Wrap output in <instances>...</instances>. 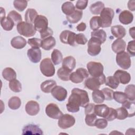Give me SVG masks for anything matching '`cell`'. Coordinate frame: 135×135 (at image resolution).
<instances>
[{"instance_id":"cell-1","label":"cell","mask_w":135,"mask_h":135,"mask_svg":"<svg viewBox=\"0 0 135 135\" xmlns=\"http://www.w3.org/2000/svg\"><path fill=\"white\" fill-rule=\"evenodd\" d=\"M89 102V98L86 91L74 88L71 91L66 107L68 111L70 112H77L80 110V107L85 108Z\"/></svg>"},{"instance_id":"cell-2","label":"cell","mask_w":135,"mask_h":135,"mask_svg":"<svg viewBox=\"0 0 135 135\" xmlns=\"http://www.w3.org/2000/svg\"><path fill=\"white\" fill-rule=\"evenodd\" d=\"M17 31L18 33L26 37L34 36L36 33V30L33 24L26 22H22L16 25Z\"/></svg>"},{"instance_id":"cell-3","label":"cell","mask_w":135,"mask_h":135,"mask_svg":"<svg viewBox=\"0 0 135 135\" xmlns=\"http://www.w3.org/2000/svg\"><path fill=\"white\" fill-rule=\"evenodd\" d=\"M105 80L106 78L103 73L99 77L88 78L84 82V86L91 90L94 91L99 89L100 85L105 83Z\"/></svg>"},{"instance_id":"cell-4","label":"cell","mask_w":135,"mask_h":135,"mask_svg":"<svg viewBox=\"0 0 135 135\" xmlns=\"http://www.w3.org/2000/svg\"><path fill=\"white\" fill-rule=\"evenodd\" d=\"M100 14L101 23V27L103 28L110 27L111 25L112 21L114 16V11L111 8L105 7Z\"/></svg>"},{"instance_id":"cell-5","label":"cell","mask_w":135,"mask_h":135,"mask_svg":"<svg viewBox=\"0 0 135 135\" xmlns=\"http://www.w3.org/2000/svg\"><path fill=\"white\" fill-rule=\"evenodd\" d=\"M40 68L41 73L45 76L51 77L55 74V68L52 60L49 58H45L41 61Z\"/></svg>"},{"instance_id":"cell-6","label":"cell","mask_w":135,"mask_h":135,"mask_svg":"<svg viewBox=\"0 0 135 135\" xmlns=\"http://www.w3.org/2000/svg\"><path fill=\"white\" fill-rule=\"evenodd\" d=\"M116 62L117 64L124 70H128L129 69L131 64L130 56L125 51L117 53L116 56Z\"/></svg>"},{"instance_id":"cell-7","label":"cell","mask_w":135,"mask_h":135,"mask_svg":"<svg viewBox=\"0 0 135 135\" xmlns=\"http://www.w3.org/2000/svg\"><path fill=\"white\" fill-rule=\"evenodd\" d=\"M86 67L89 73L92 77H99L103 73V66L100 62H89L88 63Z\"/></svg>"},{"instance_id":"cell-8","label":"cell","mask_w":135,"mask_h":135,"mask_svg":"<svg viewBox=\"0 0 135 135\" xmlns=\"http://www.w3.org/2000/svg\"><path fill=\"white\" fill-rule=\"evenodd\" d=\"M89 73L88 71L84 68H79L75 72L71 73L70 80L74 83H79L83 82L84 79L89 77Z\"/></svg>"},{"instance_id":"cell-9","label":"cell","mask_w":135,"mask_h":135,"mask_svg":"<svg viewBox=\"0 0 135 135\" xmlns=\"http://www.w3.org/2000/svg\"><path fill=\"white\" fill-rule=\"evenodd\" d=\"M102 43L97 38L91 37L88 43V53L91 56L98 55L101 50V45Z\"/></svg>"},{"instance_id":"cell-10","label":"cell","mask_w":135,"mask_h":135,"mask_svg":"<svg viewBox=\"0 0 135 135\" xmlns=\"http://www.w3.org/2000/svg\"><path fill=\"white\" fill-rule=\"evenodd\" d=\"M45 113L49 117L54 119H59L63 115L58 106L53 103H49L46 105Z\"/></svg>"},{"instance_id":"cell-11","label":"cell","mask_w":135,"mask_h":135,"mask_svg":"<svg viewBox=\"0 0 135 135\" xmlns=\"http://www.w3.org/2000/svg\"><path fill=\"white\" fill-rule=\"evenodd\" d=\"M75 122V118L69 114H63L58 121V126L63 129H66L72 127Z\"/></svg>"},{"instance_id":"cell-12","label":"cell","mask_w":135,"mask_h":135,"mask_svg":"<svg viewBox=\"0 0 135 135\" xmlns=\"http://www.w3.org/2000/svg\"><path fill=\"white\" fill-rule=\"evenodd\" d=\"M76 34L69 30H65L61 32L60 35V38L62 43L69 44L71 46L75 45V36Z\"/></svg>"},{"instance_id":"cell-13","label":"cell","mask_w":135,"mask_h":135,"mask_svg":"<svg viewBox=\"0 0 135 135\" xmlns=\"http://www.w3.org/2000/svg\"><path fill=\"white\" fill-rule=\"evenodd\" d=\"M34 26L36 31L42 32L49 27L47 18L45 16L38 15L34 21Z\"/></svg>"},{"instance_id":"cell-14","label":"cell","mask_w":135,"mask_h":135,"mask_svg":"<svg viewBox=\"0 0 135 135\" xmlns=\"http://www.w3.org/2000/svg\"><path fill=\"white\" fill-rule=\"evenodd\" d=\"M51 94L52 96L57 100L59 101H63L66 99L68 92L64 88L61 86L56 85L52 89Z\"/></svg>"},{"instance_id":"cell-15","label":"cell","mask_w":135,"mask_h":135,"mask_svg":"<svg viewBox=\"0 0 135 135\" xmlns=\"http://www.w3.org/2000/svg\"><path fill=\"white\" fill-rule=\"evenodd\" d=\"M113 76L118 80L119 83L122 84H128L131 80L130 74L128 72L121 70H117Z\"/></svg>"},{"instance_id":"cell-16","label":"cell","mask_w":135,"mask_h":135,"mask_svg":"<svg viewBox=\"0 0 135 135\" xmlns=\"http://www.w3.org/2000/svg\"><path fill=\"white\" fill-rule=\"evenodd\" d=\"M25 111L30 115H35L40 111L39 104L35 101H29L25 105Z\"/></svg>"},{"instance_id":"cell-17","label":"cell","mask_w":135,"mask_h":135,"mask_svg":"<svg viewBox=\"0 0 135 135\" xmlns=\"http://www.w3.org/2000/svg\"><path fill=\"white\" fill-rule=\"evenodd\" d=\"M27 55L29 60L34 63L39 62L41 59V51L40 48H31L28 49Z\"/></svg>"},{"instance_id":"cell-18","label":"cell","mask_w":135,"mask_h":135,"mask_svg":"<svg viewBox=\"0 0 135 135\" xmlns=\"http://www.w3.org/2000/svg\"><path fill=\"white\" fill-rule=\"evenodd\" d=\"M42 129L37 125L28 124L25 126L22 129V134H43Z\"/></svg>"},{"instance_id":"cell-19","label":"cell","mask_w":135,"mask_h":135,"mask_svg":"<svg viewBox=\"0 0 135 135\" xmlns=\"http://www.w3.org/2000/svg\"><path fill=\"white\" fill-rule=\"evenodd\" d=\"M133 20V15L131 12L127 10L122 11L119 16V20L120 22L124 25L130 24Z\"/></svg>"},{"instance_id":"cell-20","label":"cell","mask_w":135,"mask_h":135,"mask_svg":"<svg viewBox=\"0 0 135 135\" xmlns=\"http://www.w3.org/2000/svg\"><path fill=\"white\" fill-rule=\"evenodd\" d=\"M126 47V43L122 38H117L112 43L111 45L112 51L116 53L124 51Z\"/></svg>"},{"instance_id":"cell-21","label":"cell","mask_w":135,"mask_h":135,"mask_svg":"<svg viewBox=\"0 0 135 135\" xmlns=\"http://www.w3.org/2000/svg\"><path fill=\"white\" fill-rule=\"evenodd\" d=\"M26 40L21 36H17L13 37L11 41V45L15 49H21L26 45Z\"/></svg>"},{"instance_id":"cell-22","label":"cell","mask_w":135,"mask_h":135,"mask_svg":"<svg viewBox=\"0 0 135 135\" xmlns=\"http://www.w3.org/2000/svg\"><path fill=\"white\" fill-rule=\"evenodd\" d=\"M75 66L76 61L73 56H68L63 59L62 61V67L71 72L74 69Z\"/></svg>"},{"instance_id":"cell-23","label":"cell","mask_w":135,"mask_h":135,"mask_svg":"<svg viewBox=\"0 0 135 135\" xmlns=\"http://www.w3.org/2000/svg\"><path fill=\"white\" fill-rule=\"evenodd\" d=\"M112 35L117 38H123L126 34L125 28L120 25L113 26L111 28Z\"/></svg>"},{"instance_id":"cell-24","label":"cell","mask_w":135,"mask_h":135,"mask_svg":"<svg viewBox=\"0 0 135 135\" xmlns=\"http://www.w3.org/2000/svg\"><path fill=\"white\" fill-rule=\"evenodd\" d=\"M109 111V107L106 104H97L94 107V113L95 114L100 117L105 118L107 115Z\"/></svg>"},{"instance_id":"cell-25","label":"cell","mask_w":135,"mask_h":135,"mask_svg":"<svg viewBox=\"0 0 135 135\" xmlns=\"http://www.w3.org/2000/svg\"><path fill=\"white\" fill-rule=\"evenodd\" d=\"M56 44V41L54 37L50 36L42 40L41 47L46 51L50 50Z\"/></svg>"},{"instance_id":"cell-26","label":"cell","mask_w":135,"mask_h":135,"mask_svg":"<svg viewBox=\"0 0 135 135\" xmlns=\"http://www.w3.org/2000/svg\"><path fill=\"white\" fill-rule=\"evenodd\" d=\"M56 85V82L53 80H48L44 81L41 84V89L44 93L51 92L54 87Z\"/></svg>"},{"instance_id":"cell-27","label":"cell","mask_w":135,"mask_h":135,"mask_svg":"<svg viewBox=\"0 0 135 135\" xmlns=\"http://www.w3.org/2000/svg\"><path fill=\"white\" fill-rule=\"evenodd\" d=\"M83 12L80 10L75 9L74 12L70 15L66 16V20L70 23H78L82 17Z\"/></svg>"},{"instance_id":"cell-28","label":"cell","mask_w":135,"mask_h":135,"mask_svg":"<svg viewBox=\"0 0 135 135\" xmlns=\"http://www.w3.org/2000/svg\"><path fill=\"white\" fill-rule=\"evenodd\" d=\"M2 76L4 79L7 81H11L13 80L16 79V73L14 69L11 68H6L2 72Z\"/></svg>"},{"instance_id":"cell-29","label":"cell","mask_w":135,"mask_h":135,"mask_svg":"<svg viewBox=\"0 0 135 135\" xmlns=\"http://www.w3.org/2000/svg\"><path fill=\"white\" fill-rule=\"evenodd\" d=\"M37 15V13L35 9L33 8H28L25 14V22L33 24Z\"/></svg>"},{"instance_id":"cell-30","label":"cell","mask_w":135,"mask_h":135,"mask_svg":"<svg viewBox=\"0 0 135 135\" xmlns=\"http://www.w3.org/2000/svg\"><path fill=\"white\" fill-rule=\"evenodd\" d=\"M1 25L5 31H9L13 29L15 24L12 20L7 16L1 20Z\"/></svg>"},{"instance_id":"cell-31","label":"cell","mask_w":135,"mask_h":135,"mask_svg":"<svg viewBox=\"0 0 135 135\" xmlns=\"http://www.w3.org/2000/svg\"><path fill=\"white\" fill-rule=\"evenodd\" d=\"M91 37L97 38L102 43H104L107 39V34L103 30H97L93 31L91 33Z\"/></svg>"},{"instance_id":"cell-32","label":"cell","mask_w":135,"mask_h":135,"mask_svg":"<svg viewBox=\"0 0 135 135\" xmlns=\"http://www.w3.org/2000/svg\"><path fill=\"white\" fill-rule=\"evenodd\" d=\"M104 8V3L102 2L98 1L92 4L90 6V10L92 14L94 15H99L100 14V13Z\"/></svg>"},{"instance_id":"cell-33","label":"cell","mask_w":135,"mask_h":135,"mask_svg":"<svg viewBox=\"0 0 135 135\" xmlns=\"http://www.w3.org/2000/svg\"><path fill=\"white\" fill-rule=\"evenodd\" d=\"M61 9L63 13L66 16L71 15L75 10L74 5L71 2H66L64 3L62 5Z\"/></svg>"},{"instance_id":"cell-34","label":"cell","mask_w":135,"mask_h":135,"mask_svg":"<svg viewBox=\"0 0 135 135\" xmlns=\"http://www.w3.org/2000/svg\"><path fill=\"white\" fill-rule=\"evenodd\" d=\"M63 60V55L60 51L54 49L51 54V60L54 65L59 64Z\"/></svg>"},{"instance_id":"cell-35","label":"cell","mask_w":135,"mask_h":135,"mask_svg":"<svg viewBox=\"0 0 135 135\" xmlns=\"http://www.w3.org/2000/svg\"><path fill=\"white\" fill-rule=\"evenodd\" d=\"M71 72L66 69L65 68L62 67L60 68L57 72V75L58 78L61 80L64 81H68L70 80V76Z\"/></svg>"},{"instance_id":"cell-36","label":"cell","mask_w":135,"mask_h":135,"mask_svg":"<svg viewBox=\"0 0 135 135\" xmlns=\"http://www.w3.org/2000/svg\"><path fill=\"white\" fill-rule=\"evenodd\" d=\"M92 97L93 101L97 104L103 102L105 100L102 91L101 90H99V89L93 91L92 93Z\"/></svg>"},{"instance_id":"cell-37","label":"cell","mask_w":135,"mask_h":135,"mask_svg":"<svg viewBox=\"0 0 135 135\" xmlns=\"http://www.w3.org/2000/svg\"><path fill=\"white\" fill-rule=\"evenodd\" d=\"M21 105V99L18 97H13L11 98L8 102L9 108L12 110L18 109Z\"/></svg>"},{"instance_id":"cell-38","label":"cell","mask_w":135,"mask_h":135,"mask_svg":"<svg viewBox=\"0 0 135 135\" xmlns=\"http://www.w3.org/2000/svg\"><path fill=\"white\" fill-rule=\"evenodd\" d=\"M135 86L134 84L128 85L124 90V93L126 94L128 99L132 101H135V93H134Z\"/></svg>"},{"instance_id":"cell-39","label":"cell","mask_w":135,"mask_h":135,"mask_svg":"<svg viewBox=\"0 0 135 135\" xmlns=\"http://www.w3.org/2000/svg\"><path fill=\"white\" fill-rule=\"evenodd\" d=\"M104 83L106 85L114 89H116L119 85L118 80L114 76H109L107 77Z\"/></svg>"},{"instance_id":"cell-40","label":"cell","mask_w":135,"mask_h":135,"mask_svg":"<svg viewBox=\"0 0 135 135\" xmlns=\"http://www.w3.org/2000/svg\"><path fill=\"white\" fill-rule=\"evenodd\" d=\"M113 99L117 102L122 104L128 100V97L125 93L120 91H115L113 93Z\"/></svg>"},{"instance_id":"cell-41","label":"cell","mask_w":135,"mask_h":135,"mask_svg":"<svg viewBox=\"0 0 135 135\" xmlns=\"http://www.w3.org/2000/svg\"><path fill=\"white\" fill-rule=\"evenodd\" d=\"M101 23L100 16H95L91 18L90 21V28L93 31L99 30V28L101 27Z\"/></svg>"},{"instance_id":"cell-42","label":"cell","mask_w":135,"mask_h":135,"mask_svg":"<svg viewBox=\"0 0 135 135\" xmlns=\"http://www.w3.org/2000/svg\"><path fill=\"white\" fill-rule=\"evenodd\" d=\"M7 16L12 20V21L14 22L15 25H17L18 24L22 22V16L14 10L10 11L8 14Z\"/></svg>"},{"instance_id":"cell-43","label":"cell","mask_w":135,"mask_h":135,"mask_svg":"<svg viewBox=\"0 0 135 135\" xmlns=\"http://www.w3.org/2000/svg\"><path fill=\"white\" fill-rule=\"evenodd\" d=\"M9 87L12 91L15 92H20L22 90V84L17 79L9 81Z\"/></svg>"},{"instance_id":"cell-44","label":"cell","mask_w":135,"mask_h":135,"mask_svg":"<svg viewBox=\"0 0 135 135\" xmlns=\"http://www.w3.org/2000/svg\"><path fill=\"white\" fill-rule=\"evenodd\" d=\"M116 111L117 112V119L119 120H124L127 117H129V113L128 110L123 107L117 109Z\"/></svg>"},{"instance_id":"cell-45","label":"cell","mask_w":135,"mask_h":135,"mask_svg":"<svg viewBox=\"0 0 135 135\" xmlns=\"http://www.w3.org/2000/svg\"><path fill=\"white\" fill-rule=\"evenodd\" d=\"M14 7L20 12L23 11L27 6V1L23 0H15L13 2Z\"/></svg>"},{"instance_id":"cell-46","label":"cell","mask_w":135,"mask_h":135,"mask_svg":"<svg viewBox=\"0 0 135 135\" xmlns=\"http://www.w3.org/2000/svg\"><path fill=\"white\" fill-rule=\"evenodd\" d=\"M97 115L94 113L89 114L85 115V121L86 124L89 126H94L95 122L97 120Z\"/></svg>"},{"instance_id":"cell-47","label":"cell","mask_w":135,"mask_h":135,"mask_svg":"<svg viewBox=\"0 0 135 135\" xmlns=\"http://www.w3.org/2000/svg\"><path fill=\"white\" fill-rule=\"evenodd\" d=\"M134 101H132L128 99L126 101H125L124 103L122 104V107L126 108L128 110L129 113V110H130L131 112L134 115Z\"/></svg>"},{"instance_id":"cell-48","label":"cell","mask_w":135,"mask_h":135,"mask_svg":"<svg viewBox=\"0 0 135 135\" xmlns=\"http://www.w3.org/2000/svg\"><path fill=\"white\" fill-rule=\"evenodd\" d=\"M42 40L40 38H30L27 41L28 44L32 47V48L37 49L41 47Z\"/></svg>"},{"instance_id":"cell-49","label":"cell","mask_w":135,"mask_h":135,"mask_svg":"<svg viewBox=\"0 0 135 135\" xmlns=\"http://www.w3.org/2000/svg\"><path fill=\"white\" fill-rule=\"evenodd\" d=\"M88 42V40L85 36L82 33H79L75 35V42L78 44L84 45Z\"/></svg>"},{"instance_id":"cell-50","label":"cell","mask_w":135,"mask_h":135,"mask_svg":"<svg viewBox=\"0 0 135 135\" xmlns=\"http://www.w3.org/2000/svg\"><path fill=\"white\" fill-rule=\"evenodd\" d=\"M94 126L98 129H103L108 126V121L105 119H97Z\"/></svg>"},{"instance_id":"cell-51","label":"cell","mask_w":135,"mask_h":135,"mask_svg":"<svg viewBox=\"0 0 135 135\" xmlns=\"http://www.w3.org/2000/svg\"><path fill=\"white\" fill-rule=\"evenodd\" d=\"M117 112L116 109H114L112 108H109V112L104 119H105L107 121H110L115 119L117 118Z\"/></svg>"},{"instance_id":"cell-52","label":"cell","mask_w":135,"mask_h":135,"mask_svg":"<svg viewBox=\"0 0 135 135\" xmlns=\"http://www.w3.org/2000/svg\"><path fill=\"white\" fill-rule=\"evenodd\" d=\"M134 43L135 41L133 40L132 41H130L128 42L127 46V53L131 56H134L135 55V49H134Z\"/></svg>"},{"instance_id":"cell-53","label":"cell","mask_w":135,"mask_h":135,"mask_svg":"<svg viewBox=\"0 0 135 135\" xmlns=\"http://www.w3.org/2000/svg\"><path fill=\"white\" fill-rule=\"evenodd\" d=\"M104 94L105 100H111L113 99V91L109 88H105L101 90Z\"/></svg>"},{"instance_id":"cell-54","label":"cell","mask_w":135,"mask_h":135,"mask_svg":"<svg viewBox=\"0 0 135 135\" xmlns=\"http://www.w3.org/2000/svg\"><path fill=\"white\" fill-rule=\"evenodd\" d=\"M88 1L87 0H79L76 2L75 7L78 10H83L85 9L88 5Z\"/></svg>"},{"instance_id":"cell-55","label":"cell","mask_w":135,"mask_h":135,"mask_svg":"<svg viewBox=\"0 0 135 135\" xmlns=\"http://www.w3.org/2000/svg\"><path fill=\"white\" fill-rule=\"evenodd\" d=\"M53 34V32L52 30L50 27H48L45 30H44L42 32L40 33L41 37L42 39L49 37L50 36H52Z\"/></svg>"},{"instance_id":"cell-56","label":"cell","mask_w":135,"mask_h":135,"mask_svg":"<svg viewBox=\"0 0 135 135\" xmlns=\"http://www.w3.org/2000/svg\"><path fill=\"white\" fill-rule=\"evenodd\" d=\"M95 104L93 103H88L85 107V115L94 113Z\"/></svg>"},{"instance_id":"cell-57","label":"cell","mask_w":135,"mask_h":135,"mask_svg":"<svg viewBox=\"0 0 135 135\" xmlns=\"http://www.w3.org/2000/svg\"><path fill=\"white\" fill-rule=\"evenodd\" d=\"M86 27V24L84 22H81L79 24H78V26H76V30L78 31L82 32V31H84L85 30Z\"/></svg>"},{"instance_id":"cell-58","label":"cell","mask_w":135,"mask_h":135,"mask_svg":"<svg viewBox=\"0 0 135 135\" xmlns=\"http://www.w3.org/2000/svg\"><path fill=\"white\" fill-rule=\"evenodd\" d=\"M128 7L131 11L135 10V1L134 0L129 1L128 3Z\"/></svg>"},{"instance_id":"cell-59","label":"cell","mask_w":135,"mask_h":135,"mask_svg":"<svg viewBox=\"0 0 135 135\" xmlns=\"http://www.w3.org/2000/svg\"><path fill=\"white\" fill-rule=\"evenodd\" d=\"M134 27H132L129 29V33L130 35L134 39Z\"/></svg>"},{"instance_id":"cell-60","label":"cell","mask_w":135,"mask_h":135,"mask_svg":"<svg viewBox=\"0 0 135 135\" xmlns=\"http://www.w3.org/2000/svg\"><path fill=\"white\" fill-rule=\"evenodd\" d=\"M0 9H1V20L5 17V11L2 7H0Z\"/></svg>"}]
</instances>
